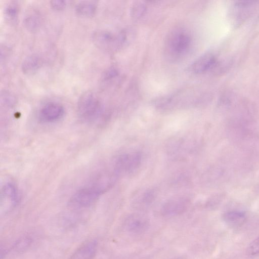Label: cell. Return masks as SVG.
Masks as SVG:
<instances>
[{"mask_svg": "<svg viewBox=\"0 0 259 259\" xmlns=\"http://www.w3.org/2000/svg\"><path fill=\"white\" fill-rule=\"evenodd\" d=\"M101 110V103L93 92L87 91L79 98L77 110L81 119L87 122L94 121L100 115Z\"/></svg>", "mask_w": 259, "mask_h": 259, "instance_id": "cell-1", "label": "cell"}, {"mask_svg": "<svg viewBox=\"0 0 259 259\" xmlns=\"http://www.w3.org/2000/svg\"><path fill=\"white\" fill-rule=\"evenodd\" d=\"M103 191V187L99 183L81 188L72 196L69 205L75 208L88 207L95 202Z\"/></svg>", "mask_w": 259, "mask_h": 259, "instance_id": "cell-2", "label": "cell"}, {"mask_svg": "<svg viewBox=\"0 0 259 259\" xmlns=\"http://www.w3.org/2000/svg\"><path fill=\"white\" fill-rule=\"evenodd\" d=\"M94 44L98 48L103 49H115L125 39V35L123 33L115 35L106 30H98L95 31L92 35Z\"/></svg>", "mask_w": 259, "mask_h": 259, "instance_id": "cell-3", "label": "cell"}, {"mask_svg": "<svg viewBox=\"0 0 259 259\" xmlns=\"http://www.w3.org/2000/svg\"><path fill=\"white\" fill-rule=\"evenodd\" d=\"M191 44L190 35L185 31L177 30L172 32L168 39V48L176 56L185 53Z\"/></svg>", "mask_w": 259, "mask_h": 259, "instance_id": "cell-4", "label": "cell"}, {"mask_svg": "<svg viewBox=\"0 0 259 259\" xmlns=\"http://www.w3.org/2000/svg\"><path fill=\"white\" fill-rule=\"evenodd\" d=\"M64 112V108L61 104L55 102L48 103L40 109L39 119L43 122H53L61 119Z\"/></svg>", "mask_w": 259, "mask_h": 259, "instance_id": "cell-5", "label": "cell"}, {"mask_svg": "<svg viewBox=\"0 0 259 259\" xmlns=\"http://www.w3.org/2000/svg\"><path fill=\"white\" fill-rule=\"evenodd\" d=\"M97 247L96 239L88 240L78 247L69 259H94Z\"/></svg>", "mask_w": 259, "mask_h": 259, "instance_id": "cell-6", "label": "cell"}, {"mask_svg": "<svg viewBox=\"0 0 259 259\" xmlns=\"http://www.w3.org/2000/svg\"><path fill=\"white\" fill-rule=\"evenodd\" d=\"M218 64L216 57L211 53H206L198 58L192 64V71L202 73L215 68Z\"/></svg>", "mask_w": 259, "mask_h": 259, "instance_id": "cell-7", "label": "cell"}, {"mask_svg": "<svg viewBox=\"0 0 259 259\" xmlns=\"http://www.w3.org/2000/svg\"><path fill=\"white\" fill-rule=\"evenodd\" d=\"M43 60L40 55L32 54L26 57L23 60L21 68L24 74L31 75L36 72L41 67Z\"/></svg>", "mask_w": 259, "mask_h": 259, "instance_id": "cell-8", "label": "cell"}, {"mask_svg": "<svg viewBox=\"0 0 259 259\" xmlns=\"http://www.w3.org/2000/svg\"><path fill=\"white\" fill-rule=\"evenodd\" d=\"M19 200V193L16 185L12 182L5 183L1 189V203L8 201L11 206H14Z\"/></svg>", "mask_w": 259, "mask_h": 259, "instance_id": "cell-9", "label": "cell"}, {"mask_svg": "<svg viewBox=\"0 0 259 259\" xmlns=\"http://www.w3.org/2000/svg\"><path fill=\"white\" fill-rule=\"evenodd\" d=\"M222 219L227 226L233 228H237L242 227L246 222L247 216L243 211L233 210L224 213Z\"/></svg>", "mask_w": 259, "mask_h": 259, "instance_id": "cell-10", "label": "cell"}, {"mask_svg": "<svg viewBox=\"0 0 259 259\" xmlns=\"http://www.w3.org/2000/svg\"><path fill=\"white\" fill-rule=\"evenodd\" d=\"M148 221L143 217L133 215L128 218L125 222V228L130 233L140 234L148 228Z\"/></svg>", "mask_w": 259, "mask_h": 259, "instance_id": "cell-11", "label": "cell"}, {"mask_svg": "<svg viewBox=\"0 0 259 259\" xmlns=\"http://www.w3.org/2000/svg\"><path fill=\"white\" fill-rule=\"evenodd\" d=\"M42 19L40 14L35 11L28 13L24 18L23 24L30 31L37 30L40 26Z\"/></svg>", "mask_w": 259, "mask_h": 259, "instance_id": "cell-12", "label": "cell"}, {"mask_svg": "<svg viewBox=\"0 0 259 259\" xmlns=\"http://www.w3.org/2000/svg\"><path fill=\"white\" fill-rule=\"evenodd\" d=\"M250 1H239L234 5L235 15L236 17V21H241L250 13V9L252 8L254 4Z\"/></svg>", "mask_w": 259, "mask_h": 259, "instance_id": "cell-13", "label": "cell"}, {"mask_svg": "<svg viewBox=\"0 0 259 259\" xmlns=\"http://www.w3.org/2000/svg\"><path fill=\"white\" fill-rule=\"evenodd\" d=\"M75 9L78 15L90 17L94 15L96 13L97 6L92 2H81L75 6Z\"/></svg>", "mask_w": 259, "mask_h": 259, "instance_id": "cell-14", "label": "cell"}, {"mask_svg": "<svg viewBox=\"0 0 259 259\" xmlns=\"http://www.w3.org/2000/svg\"><path fill=\"white\" fill-rule=\"evenodd\" d=\"M33 240L29 236H24L18 239L14 244L13 249L15 251H22L28 248Z\"/></svg>", "mask_w": 259, "mask_h": 259, "instance_id": "cell-15", "label": "cell"}, {"mask_svg": "<svg viewBox=\"0 0 259 259\" xmlns=\"http://www.w3.org/2000/svg\"><path fill=\"white\" fill-rule=\"evenodd\" d=\"M146 10L145 4L141 1L136 2L131 8V16L134 18L142 16Z\"/></svg>", "mask_w": 259, "mask_h": 259, "instance_id": "cell-16", "label": "cell"}, {"mask_svg": "<svg viewBox=\"0 0 259 259\" xmlns=\"http://www.w3.org/2000/svg\"><path fill=\"white\" fill-rule=\"evenodd\" d=\"M246 254L250 257L259 254V236L253 240L247 246L246 250Z\"/></svg>", "mask_w": 259, "mask_h": 259, "instance_id": "cell-17", "label": "cell"}, {"mask_svg": "<svg viewBox=\"0 0 259 259\" xmlns=\"http://www.w3.org/2000/svg\"><path fill=\"white\" fill-rule=\"evenodd\" d=\"M19 12L18 7L15 4H9L5 9L6 16L11 20L16 19Z\"/></svg>", "mask_w": 259, "mask_h": 259, "instance_id": "cell-18", "label": "cell"}, {"mask_svg": "<svg viewBox=\"0 0 259 259\" xmlns=\"http://www.w3.org/2000/svg\"><path fill=\"white\" fill-rule=\"evenodd\" d=\"M67 5L66 2L62 0H52L50 2L51 8L56 10L64 9Z\"/></svg>", "mask_w": 259, "mask_h": 259, "instance_id": "cell-19", "label": "cell"}, {"mask_svg": "<svg viewBox=\"0 0 259 259\" xmlns=\"http://www.w3.org/2000/svg\"><path fill=\"white\" fill-rule=\"evenodd\" d=\"M118 74L117 70L114 68L107 69L104 73L103 78L104 80H108L116 77Z\"/></svg>", "mask_w": 259, "mask_h": 259, "instance_id": "cell-20", "label": "cell"}]
</instances>
